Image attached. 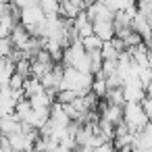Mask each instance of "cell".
I'll return each instance as SVG.
<instances>
[{
	"mask_svg": "<svg viewBox=\"0 0 152 152\" xmlns=\"http://www.w3.org/2000/svg\"><path fill=\"white\" fill-rule=\"evenodd\" d=\"M79 42H81V46H83V50H86V52H96V50H100V48H102V44H104V42H102L100 38H96L94 34H92V36H88V38H83V40H79Z\"/></svg>",
	"mask_w": 152,
	"mask_h": 152,
	"instance_id": "cell-14",
	"label": "cell"
},
{
	"mask_svg": "<svg viewBox=\"0 0 152 152\" xmlns=\"http://www.w3.org/2000/svg\"><path fill=\"white\" fill-rule=\"evenodd\" d=\"M40 92H44L40 79H36V77H27V79L23 81V96H25V98H31V96L40 94Z\"/></svg>",
	"mask_w": 152,
	"mask_h": 152,
	"instance_id": "cell-11",
	"label": "cell"
},
{
	"mask_svg": "<svg viewBox=\"0 0 152 152\" xmlns=\"http://www.w3.org/2000/svg\"><path fill=\"white\" fill-rule=\"evenodd\" d=\"M119 54H121V52H119L110 42H104L102 48H100V56H102V61H117Z\"/></svg>",
	"mask_w": 152,
	"mask_h": 152,
	"instance_id": "cell-15",
	"label": "cell"
},
{
	"mask_svg": "<svg viewBox=\"0 0 152 152\" xmlns=\"http://www.w3.org/2000/svg\"><path fill=\"white\" fill-rule=\"evenodd\" d=\"M121 92H123V98L125 102H140L146 94H144V86L140 83L137 77H131V79H125L123 86H121Z\"/></svg>",
	"mask_w": 152,
	"mask_h": 152,
	"instance_id": "cell-3",
	"label": "cell"
},
{
	"mask_svg": "<svg viewBox=\"0 0 152 152\" xmlns=\"http://www.w3.org/2000/svg\"><path fill=\"white\" fill-rule=\"evenodd\" d=\"M100 119H104L113 125H119L123 121V106H115V104L100 100Z\"/></svg>",
	"mask_w": 152,
	"mask_h": 152,
	"instance_id": "cell-6",
	"label": "cell"
},
{
	"mask_svg": "<svg viewBox=\"0 0 152 152\" xmlns=\"http://www.w3.org/2000/svg\"><path fill=\"white\" fill-rule=\"evenodd\" d=\"M146 48H148V56H150V63H152V42H148Z\"/></svg>",
	"mask_w": 152,
	"mask_h": 152,
	"instance_id": "cell-24",
	"label": "cell"
},
{
	"mask_svg": "<svg viewBox=\"0 0 152 152\" xmlns=\"http://www.w3.org/2000/svg\"><path fill=\"white\" fill-rule=\"evenodd\" d=\"M106 81H104V77L102 75H94V79H92V88H90V92L98 98V100H102L104 98V94H106Z\"/></svg>",
	"mask_w": 152,
	"mask_h": 152,
	"instance_id": "cell-12",
	"label": "cell"
},
{
	"mask_svg": "<svg viewBox=\"0 0 152 152\" xmlns=\"http://www.w3.org/2000/svg\"><path fill=\"white\" fill-rule=\"evenodd\" d=\"M27 100H29L34 110H50V106L54 102V96H50L48 92H40V94H36V96H31Z\"/></svg>",
	"mask_w": 152,
	"mask_h": 152,
	"instance_id": "cell-8",
	"label": "cell"
},
{
	"mask_svg": "<svg viewBox=\"0 0 152 152\" xmlns=\"http://www.w3.org/2000/svg\"><path fill=\"white\" fill-rule=\"evenodd\" d=\"M144 94H146V96H148V98H152V81H150V83H146V86H144Z\"/></svg>",
	"mask_w": 152,
	"mask_h": 152,
	"instance_id": "cell-23",
	"label": "cell"
},
{
	"mask_svg": "<svg viewBox=\"0 0 152 152\" xmlns=\"http://www.w3.org/2000/svg\"><path fill=\"white\" fill-rule=\"evenodd\" d=\"M92 152H115V146H113V142H106V144H102V146L92 148Z\"/></svg>",
	"mask_w": 152,
	"mask_h": 152,
	"instance_id": "cell-21",
	"label": "cell"
},
{
	"mask_svg": "<svg viewBox=\"0 0 152 152\" xmlns=\"http://www.w3.org/2000/svg\"><path fill=\"white\" fill-rule=\"evenodd\" d=\"M102 2L110 13H121V11H127L131 7H137L135 0H102Z\"/></svg>",
	"mask_w": 152,
	"mask_h": 152,
	"instance_id": "cell-9",
	"label": "cell"
},
{
	"mask_svg": "<svg viewBox=\"0 0 152 152\" xmlns=\"http://www.w3.org/2000/svg\"><path fill=\"white\" fill-rule=\"evenodd\" d=\"M9 69H15V65H13L9 58L0 56V73H4V71H9Z\"/></svg>",
	"mask_w": 152,
	"mask_h": 152,
	"instance_id": "cell-22",
	"label": "cell"
},
{
	"mask_svg": "<svg viewBox=\"0 0 152 152\" xmlns=\"http://www.w3.org/2000/svg\"><path fill=\"white\" fill-rule=\"evenodd\" d=\"M11 52H13V42H11V38H0V56L9 58Z\"/></svg>",
	"mask_w": 152,
	"mask_h": 152,
	"instance_id": "cell-17",
	"label": "cell"
},
{
	"mask_svg": "<svg viewBox=\"0 0 152 152\" xmlns=\"http://www.w3.org/2000/svg\"><path fill=\"white\" fill-rule=\"evenodd\" d=\"M86 15L90 17L92 23H96V21H113V17H115V13H110V11L104 7L102 0H96L94 4L86 7Z\"/></svg>",
	"mask_w": 152,
	"mask_h": 152,
	"instance_id": "cell-4",
	"label": "cell"
},
{
	"mask_svg": "<svg viewBox=\"0 0 152 152\" xmlns=\"http://www.w3.org/2000/svg\"><path fill=\"white\" fill-rule=\"evenodd\" d=\"M140 108L144 110V115H146V119H148V121H152V98H148V96H144V98L140 100Z\"/></svg>",
	"mask_w": 152,
	"mask_h": 152,
	"instance_id": "cell-19",
	"label": "cell"
},
{
	"mask_svg": "<svg viewBox=\"0 0 152 152\" xmlns=\"http://www.w3.org/2000/svg\"><path fill=\"white\" fill-rule=\"evenodd\" d=\"M77 98V92H73V90H58L56 94H54V102H58V104H71L73 100Z\"/></svg>",
	"mask_w": 152,
	"mask_h": 152,
	"instance_id": "cell-16",
	"label": "cell"
},
{
	"mask_svg": "<svg viewBox=\"0 0 152 152\" xmlns=\"http://www.w3.org/2000/svg\"><path fill=\"white\" fill-rule=\"evenodd\" d=\"M38 7L46 19L58 17V0H38Z\"/></svg>",
	"mask_w": 152,
	"mask_h": 152,
	"instance_id": "cell-10",
	"label": "cell"
},
{
	"mask_svg": "<svg viewBox=\"0 0 152 152\" xmlns=\"http://www.w3.org/2000/svg\"><path fill=\"white\" fill-rule=\"evenodd\" d=\"M71 29H73V34H75L79 40L92 36V21H90V17L86 15V11H81V13L71 21Z\"/></svg>",
	"mask_w": 152,
	"mask_h": 152,
	"instance_id": "cell-5",
	"label": "cell"
},
{
	"mask_svg": "<svg viewBox=\"0 0 152 152\" xmlns=\"http://www.w3.org/2000/svg\"><path fill=\"white\" fill-rule=\"evenodd\" d=\"M92 34L96 38H100L102 42H110L115 38V25H113V21H96V23H92Z\"/></svg>",
	"mask_w": 152,
	"mask_h": 152,
	"instance_id": "cell-7",
	"label": "cell"
},
{
	"mask_svg": "<svg viewBox=\"0 0 152 152\" xmlns=\"http://www.w3.org/2000/svg\"><path fill=\"white\" fill-rule=\"evenodd\" d=\"M23 81H25V79H23L19 73H13L11 79H9V88H11L13 92H21V90H23Z\"/></svg>",
	"mask_w": 152,
	"mask_h": 152,
	"instance_id": "cell-18",
	"label": "cell"
},
{
	"mask_svg": "<svg viewBox=\"0 0 152 152\" xmlns=\"http://www.w3.org/2000/svg\"><path fill=\"white\" fill-rule=\"evenodd\" d=\"M123 123L133 133H137V131H142L146 127L148 119H146L144 110L140 108V102H125L123 104Z\"/></svg>",
	"mask_w": 152,
	"mask_h": 152,
	"instance_id": "cell-1",
	"label": "cell"
},
{
	"mask_svg": "<svg viewBox=\"0 0 152 152\" xmlns=\"http://www.w3.org/2000/svg\"><path fill=\"white\" fill-rule=\"evenodd\" d=\"M61 81H63V67H61V65H54V67L40 79L44 92H48L50 96H54V94L61 90Z\"/></svg>",
	"mask_w": 152,
	"mask_h": 152,
	"instance_id": "cell-2",
	"label": "cell"
},
{
	"mask_svg": "<svg viewBox=\"0 0 152 152\" xmlns=\"http://www.w3.org/2000/svg\"><path fill=\"white\" fill-rule=\"evenodd\" d=\"M115 152H131V150H115Z\"/></svg>",
	"mask_w": 152,
	"mask_h": 152,
	"instance_id": "cell-25",
	"label": "cell"
},
{
	"mask_svg": "<svg viewBox=\"0 0 152 152\" xmlns=\"http://www.w3.org/2000/svg\"><path fill=\"white\" fill-rule=\"evenodd\" d=\"M102 100H104V102H108V104H115V106H123V104H125V98H123L121 88L106 90V94H104V98H102Z\"/></svg>",
	"mask_w": 152,
	"mask_h": 152,
	"instance_id": "cell-13",
	"label": "cell"
},
{
	"mask_svg": "<svg viewBox=\"0 0 152 152\" xmlns=\"http://www.w3.org/2000/svg\"><path fill=\"white\" fill-rule=\"evenodd\" d=\"M9 2L15 7V9H25V7H29V4H38V0H9Z\"/></svg>",
	"mask_w": 152,
	"mask_h": 152,
	"instance_id": "cell-20",
	"label": "cell"
}]
</instances>
